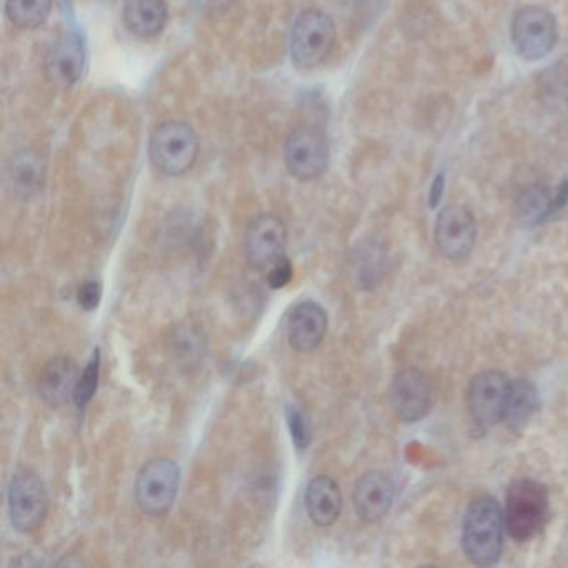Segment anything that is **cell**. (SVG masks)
Listing matches in <instances>:
<instances>
[{
  "label": "cell",
  "instance_id": "2",
  "mask_svg": "<svg viewBox=\"0 0 568 568\" xmlns=\"http://www.w3.org/2000/svg\"><path fill=\"white\" fill-rule=\"evenodd\" d=\"M550 502L548 492L540 482L531 479L517 480L507 493L505 527L518 542L537 537L548 522Z\"/></svg>",
  "mask_w": 568,
  "mask_h": 568
},
{
  "label": "cell",
  "instance_id": "20",
  "mask_svg": "<svg viewBox=\"0 0 568 568\" xmlns=\"http://www.w3.org/2000/svg\"><path fill=\"white\" fill-rule=\"evenodd\" d=\"M537 405L538 395L534 385L527 381L514 382L503 420L507 422L512 430H521L522 427L528 424L532 415L537 411Z\"/></svg>",
  "mask_w": 568,
  "mask_h": 568
},
{
  "label": "cell",
  "instance_id": "1",
  "mask_svg": "<svg viewBox=\"0 0 568 568\" xmlns=\"http://www.w3.org/2000/svg\"><path fill=\"white\" fill-rule=\"evenodd\" d=\"M505 517L493 496H480L467 509L462 545L467 557L480 567L495 565L502 557Z\"/></svg>",
  "mask_w": 568,
  "mask_h": 568
},
{
  "label": "cell",
  "instance_id": "28",
  "mask_svg": "<svg viewBox=\"0 0 568 568\" xmlns=\"http://www.w3.org/2000/svg\"><path fill=\"white\" fill-rule=\"evenodd\" d=\"M190 4L200 12L207 14H216V12L223 11L232 4V0H190Z\"/></svg>",
  "mask_w": 568,
  "mask_h": 568
},
{
  "label": "cell",
  "instance_id": "6",
  "mask_svg": "<svg viewBox=\"0 0 568 568\" xmlns=\"http://www.w3.org/2000/svg\"><path fill=\"white\" fill-rule=\"evenodd\" d=\"M8 503L12 527L22 534L39 531L47 518V489L41 477L32 470H21L12 477Z\"/></svg>",
  "mask_w": 568,
  "mask_h": 568
},
{
  "label": "cell",
  "instance_id": "17",
  "mask_svg": "<svg viewBox=\"0 0 568 568\" xmlns=\"http://www.w3.org/2000/svg\"><path fill=\"white\" fill-rule=\"evenodd\" d=\"M305 509L317 527H330L336 524L342 512V492L339 483L327 476L312 479L305 490Z\"/></svg>",
  "mask_w": 568,
  "mask_h": 568
},
{
  "label": "cell",
  "instance_id": "7",
  "mask_svg": "<svg viewBox=\"0 0 568 568\" xmlns=\"http://www.w3.org/2000/svg\"><path fill=\"white\" fill-rule=\"evenodd\" d=\"M181 469L171 459H154L145 463L135 480L139 509L152 517L167 514L177 499Z\"/></svg>",
  "mask_w": 568,
  "mask_h": 568
},
{
  "label": "cell",
  "instance_id": "8",
  "mask_svg": "<svg viewBox=\"0 0 568 568\" xmlns=\"http://www.w3.org/2000/svg\"><path fill=\"white\" fill-rule=\"evenodd\" d=\"M512 44L525 61H540L557 44V21L547 9L528 6L512 22Z\"/></svg>",
  "mask_w": 568,
  "mask_h": 568
},
{
  "label": "cell",
  "instance_id": "14",
  "mask_svg": "<svg viewBox=\"0 0 568 568\" xmlns=\"http://www.w3.org/2000/svg\"><path fill=\"white\" fill-rule=\"evenodd\" d=\"M327 329L329 315L317 302H301L288 315L287 339L295 352H314L326 339Z\"/></svg>",
  "mask_w": 568,
  "mask_h": 568
},
{
  "label": "cell",
  "instance_id": "4",
  "mask_svg": "<svg viewBox=\"0 0 568 568\" xmlns=\"http://www.w3.org/2000/svg\"><path fill=\"white\" fill-rule=\"evenodd\" d=\"M336 25L326 12L308 9L302 12L292 29L291 55L298 69L319 67L332 51Z\"/></svg>",
  "mask_w": 568,
  "mask_h": 568
},
{
  "label": "cell",
  "instance_id": "25",
  "mask_svg": "<svg viewBox=\"0 0 568 568\" xmlns=\"http://www.w3.org/2000/svg\"><path fill=\"white\" fill-rule=\"evenodd\" d=\"M285 415H287L288 430H291L292 441H294L295 447L298 450L307 449L312 440V428L310 424H308V418L295 405H288Z\"/></svg>",
  "mask_w": 568,
  "mask_h": 568
},
{
  "label": "cell",
  "instance_id": "15",
  "mask_svg": "<svg viewBox=\"0 0 568 568\" xmlns=\"http://www.w3.org/2000/svg\"><path fill=\"white\" fill-rule=\"evenodd\" d=\"M394 502V483L382 472H369L357 480L353 489V507L363 522H379L391 511Z\"/></svg>",
  "mask_w": 568,
  "mask_h": 568
},
{
  "label": "cell",
  "instance_id": "11",
  "mask_svg": "<svg viewBox=\"0 0 568 568\" xmlns=\"http://www.w3.org/2000/svg\"><path fill=\"white\" fill-rule=\"evenodd\" d=\"M435 245L449 261H463L476 245L477 226L472 212L462 206H449L435 222Z\"/></svg>",
  "mask_w": 568,
  "mask_h": 568
},
{
  "label": "cell",
  "instance_id": "18",
  "mask_svg": "<svg viewBox=\"0 0 568 568\" xmlns=\"http://www.w3.org/2000/svg\"><path fill=\"white\" fill-rule=\"evenodd\" d=\"M168 11L164 0H125L123 22L132 34L155 37L167 24Z\"/></svg>",
  "mask_w": 568,
  "mask_h": 568
},
{
  "label": "cell",
  "instance_id": "9",
  "mask_svg": "<svg viewBox=\"0 0 568 568\" xmlns=\"http://www.w3.org/2000/svg\"><path fill=\"white\" fill-rule=\"evenodd\" d=\"M287 227L275 214H261L249 223L243 237L245 258L258 271H269L285 258Z\"/></svg>",
  "mask_w": 568,
  "mask_h": 568
},
{
  "label": "cell",
  "instance_id": "16",
  "mask_svg": "<svg viewBox=\"0 0 568 568\" xmlns=\"http://www.w3.org/2000/svg\"><path fill=\"white\" fill-rule=\"evenodd\" d=\"M80 372L70 357L61 356L48 360L39 379V395L45 404L58 407L74 398Z\"/></svg>",
  "mask_w": 568,
  "mask_h": 568
},
{
  "label": "cell",
  "instance_id": "29",
  "mask_svg": "<svg viewBox=\"0 0 568 568\" xmlns=\"http://www.w3.org/2000/svg\"><path fill=\"white\" fill-rule=\"evenodd\" d=\"M444 185H446V181H444V175H438L437 178H435L434 184H432L430 188V207L434 209V207L438 206V203H440L441 194H444Z\"/></svg>",
  "mask_w": 568,
  "mask_h": 568
},
{
  "label": "cell",
  "instance_id": "5",
  "mask_svg": "<svg viewBox=\"0 0 568 568\" xmlns=\"http://www.w3.org/2000/svg\"><path fill=\"white\" fill-rule=\"evenodd\" d=\"M329 141L317 125H298L288 134L284 161L292 177L302 182L323 177L329 165Z\"/></svg>",
  "mask_w": 568,
  "mask_h": 568
},
{
  "label": "cell",
  "instance_id": "12",
  "mask_svg": "<svg viewBox=\"0 0 568 568\" xmlns=\"http://www.w3.org/2000/svg\"><path fill=\"white\" fill-rule=\"evenodd\" d=\"M391 404L404 422L420 420L430 411L432 385L418 369H405L395 375L391 387Z\"/></svg>",
  "mask_w": 568,
  "mask_h": 568
},
{
  "label": "cell",
  "instance_id": "19",
  "mask_svg": "<svg viewBox=\"0 0 568 568\" xmlns=\"http://www.w3.org/2000/svg\"><path fill=\"white\" fill-rule=\"evenodd\" d=\"M44 181V164L32 152H21L9 164L8 182L12 193L19 196H31L37 193Z\"/></svg>",
  "mask_w": 568,
  "mask_h": 568
},
{
  "label": "cell",
  "instance_id": "3",
  "mask_svg": "<svg viewBox=\"0 0 568 568\" xmlns=\"http://www.w3.org/2000/svg\"><path fill=\"white\" fill-rule=\"evenodd\" d=\"M149 155L161 174L177 177L196 164L199 139L188 123L168 120L152 132Z\"/></svg>",
  "mask_w": 568,
  "mask_h": 568
},
{
  "label": "cell",
  "instance_id": "27",
  "mask_svg": "<svg viewBox=\"0 0 568 568\" xmlns=\"http://www.w3.org/2000/svg\"><path fill=\"white\" fill-rule=\"evenodd\" d=\"M100 298H102V285L97 281H89L79 288L77 302L84 310L90 312L99 307Z\"/></svg>",
  "mask_w": 568,
  "mask_h": 568
},
{
  "label": "cell",
  "instance_id": "21",
  "mask_svg": "<svg viewBox=\"0 0 568 568\" xmlns=\"http://www.w3.org/2000/svg\"><path fill=\"white\" fill-rule=\"evenodd\" d=\"M555 212V193L548 188L531 187L518 197L517 217L525 227L538 226Z\"/></svg>",
  "mask_w": 568,
  "mask_h": 568
},
{
  "label": "cell",
  "instance_id": "23",
  "mask_svg": "<svg viewBox=\"0 0 568 568\" xmlns=\"http://www.w3.org/2000/svg\"><path fill=\"white\" fill-rule=\"evenodd\" d=\"M172 346L177 353L175 357L187 365L199 362L200 357L206 352V340H204L203 332L197 330V327H178L174 332V343Z\"/></svg>",
  "mask_w": 568,
  "mask_h": 568
},
{
  "label": "cell",
  "instance_id": "24",
  "mask_svg": "<svg viewBox=\"0 0 568 568\" xmlns=\"http://www.w3.org/2000/svg\"><path fill=\"white\" fill-rule=\"evenodd\" d=\"M100 373V357L99 350H96L90 362L87 363L86 369L80 373L79 381H77L76 392H74L73 401L76 402L77 407L84 408L94 395H96L97 385H99Z\"/></svg>",
  "mask_w": 568,
  "mask_h": 568
},
{
  "label": "cell",
  "instance_id": "13",
  "mask_svg": "<svg viewBox=\"0 0 568 568\" xmlns=\"http://www.w3.org/2000/svg\"><path fill=\"white\" fill-rule=\"evenodd\" d=\"M86 66V51L79 35L64 34L45 55L44 70L48 83L67 89L79 83Z\"/></svg>",
  "mask_w": 568,
  "mask_h": 568
},
{
  "label": "cell",
  "instance_id": "22",
  "mask_svg": "<svg viewBox=\"0 0 568 568\" xmlns=\"http://www.w3.org/2000/svg\"><path fill=\"white\" fill-rule=\"evenodd\" d=\"M52 0H8L6 12L9 21L19 29H35L47 21Z\"/></svg>",
  "mask_w": 568,
  "mask_h": 568
},
{
  "label": "cell",
  "instance_id": "10",
  "mask_svg": "<svg viewBox=\"0 0 568 568\" xmlns=\"http://www.w3.org/2000/svg\"><path fill=\"white\" fill-rule=\"evenodd\" d=\"M512 382L496 370L479 373L469 389V408L480 427H492L505 417Z\"/></svg>",
  "mask_w": 568,
  "mask_h": 568
},
{
  "label": "cell",
  "instance_id": "26",
  "mask_svg": "<svg viewBox=\"0 0 568 568\" xmlns=\"http://www.w3.org/2000/svg\"><path fill=\"white\" fill-rule=\"evenodd\" d=\"M294 277V267L287 258L281 259L277 264L272 265L267 271V282L272 288H284Z\"/></svg>",
  "mask_w": 568,
  "mask_h": 568
}]
</instances>
